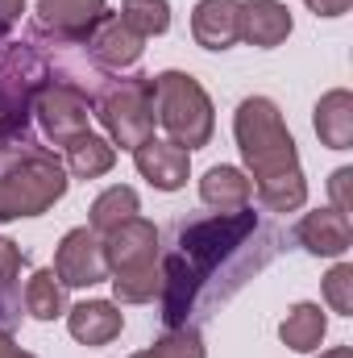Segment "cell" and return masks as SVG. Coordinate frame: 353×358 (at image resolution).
<instances>
[{"label":"cell","mask_w":353,"mask_h":358,"mask_svg":"<svg viewBox=\"0 0 353 358\" xmlns=\"http://www.w3.org/2000/svg\"><path fill=\"white\" fill-rule=\"evenodd\" d=\"M191 38L204 50H229L241 38V0H200L191 13Z\"/></svg>","instance_id":"8"},{"label":"cell","mask_w":353,"mask_h":358,"mask_svg":"<svg viewBox=\"0 0 353 358\" xmlns=\"http://www.w3.org/2000/svg\"><path fill=\"white\" fill-rule=\"evenodd\" d=\"M63 192H67V171L59 167V159L33 155L21 167H13V171L0 176V221L38 217L54 200H63Z\"/></svg>","instance_id":"3"},{"label":"cell","mask_w":353,"mask_h":358,"mask_svg":"<svg viewBox=\"0 0 353 358\" xmlns=\"http://www.w3.org/2000/svg\"><path fill=\"white\" fill-rule=\"evenodd\" d=\"M100 246H104L108 271L154 263V259H158V229H154V221H146V217H129V221H121L117 229H108Z\"/></svg>","instance_id":"6"},{"label":"cell","mask_w":353,"mask_h":358,"mask_svg":"<svg viewBox=\"0 0 353 358\" xmlns=\"http://www.w3.org/2000/svg\"><path fill=\"white\" fill-rule=\"evenodd\" d=\"M133 163L158 192H179L187 183V171H191V155L183 146H175V142H158V138L142 142L133 150Z\"/></svg>","instance_id":"9"},{"label":"cell","mask_w":353,"mask_h":358,"mask_svg":"<svg viewBox=\"0 0 353 358\" xmlns=\"http://www.w3.org/2000/svg\"><path fill=\"white\" fill-rule=\"evenodd\" d=\"M233 134H237L241 159H246L254 183H266V179L287 176V171L299 167L295 138L287 134L283 113H278L274 100H266V96L241 100V104H237V117H233Z\"/></svg>","instance_id":"1"},{"label":"cell","mask_w":353,"mask_h":358,"mask_svg":"<svg viewBox=\"0 0 353 358\" xmlns=\"http://www.w3.org/2000/svg\"><path fill=\"white\" fill-rule=\"evenodd\" d=\"M324 300H329L333 313H341V317L353 313V267L350 263H337V267L324 275Z\"/></svg>","instance_id":"25"},{"label":"cell","mask_w":353,"mask_h":358,"mask_svg":"<svg viewBox=\"0 0 353 358\" xmlns=\"http://www.w3.org/2000/svg\"><path fill=\"white\" fill-rule=\"evenodd\" d=\"M100 121L112 134V146H121V150H137L142 142H150L154 138V121H158L154 117V88H150V80L112 92L100 104Z\"/></svg>","instance_id":"4"},{"label":"cell","mask_w":353,"mask_h":358,"mask_svg":"<svg viewBox=\"0 0 353 358\" xmlns=\"http://www.w3.org/2000/svg\"><path fill=\"white\" fill-rule=\"evenodd\" d=\"M320 358H353V350L350 346H337V350H324Z\"/></svg>","instance_id":"31"},{"label":"cell","mask_w":353,"mask_h":358,"mask_svg":"<svg viewBox=\"0 0 353 358\" xmlns=\"http://www.w3.org/2000/svg\"><path fill=\"white\" fill-rule=\"evenodd\" d=\"M17 267H21V255H17V246L0 238V283H8V279L17 275Z\"/></svg>","instance_id":"27"},{"label":"cell","mask_w":353,"mask_h":358,"mask_svg":"<svg viewBox=\"0 0 353 358\" xmlns=\"http://www.w3.org/2000/svg\"><path fill=\"white\" fill-rule=\"evenodd\" d=\"M54 275L63 287H91L100 279H108V263H104V246L96 238V229H71L59 250H54Z\"/></svg>","instance_id":"5"},{"label":"cell","mask_w":353,"mask_h":358,"mask_svg":"<svg viewBox=\"0 0 353 358\" xmlns=\"http://www.w3.org/2000/svg\"><path fill=\"white\" fill-rule=\"evenodd\" d=\"M254 196V179L237 167H212L200 179V200L216 213H241Z\"/></svg>","instance_id":"14"},{"label":"cell","mask_w":353,"mask_h":358,"mask_svg":"<svg viewBox=\"0 0 353 358\" xmlns=\"http://www.w3.org/2000/svg\"><path fill=\"white\" fill-rule=\"evenodd\" d=\"M146 38H137L121 17H100L96 21V29H91V38H88V46H91V59L96 63H104V67H112V71H121V67H133L137 59H142V46Z\"/></svg>","instance_id":"10"},{"label":"cell","mask_w":353,"mask_h":358,"mask_svg":"<svg viewBox=\"0 0 353 358\" xmlns=\"http://www.w3.org/2000/svg\"><path fill=\"white\" fill-rule=\"evenodd\" d=\"M324 334H329V317H324V313H320V304H312V300L295 304V308L283 317V325H278L283 346H291V350H299V355L320 350Z\"/></svg>","instance_id":"16"},{"label":"cell","mask_w":353,"mask_h":358,"mask_svg":"<svg viewBox=\"0 0 353 358\" xmlns=\"http://www.w3.org/2000/svg\"><path fill=\"white\" fill-rule=\"evenodd\" d=\"M258 200H262L270 213H295V208L308 200V179H303L299 167L287 171V176L266 179V183H258Z\"/></svg>","instance_id":"23"},{"label":"cell","mask_w":353,"mask_h":358,"mask_svg":"<svg viewBox=\"0 0 353 358\" xmlns=\"http://www.w3.org/2000/svg\"><path fill=\"white\" fill-rule=\"evenodd\" d=\"M154 358H208L204 355V338L195 329H171L167 338L154 342Z\"/></svg>","instance_id":"24"},{"label":"cell","mask_w":353,"mask_h":358,"mask_svg":"<svg viewBox=\"0 0 353 358\" xmlns=\"http://www.w3.org/2000/svg\"><path fill=\"white\" fill-rule=\"evenodd\" d=\"M38 121L50 142L67 146L71 138L88 134V100L75 88H46L38 96Z\"/></svg>","instance_id":"7"},{"label":"cell","mask_w":353,"mask_h":358,"mask_svg":"<svg viewBox=\"0 0 353 358\" xmlns=\"http://www.w3.org/2000/svg\"><path fill=\"white\" fill-rule=\"evenodd\" d=\"M353 0H308V8L316 13V17H341V13H350Z\"/></svg>","instance_id":"28"},{"label":"cell","mask_w":353,"mask_h":358,"mask_svg":"<svg viewBox=\"0 0 353 358\" xmlns=\"http://www.w3.org/2000/svg\"><path fill=\"white\" fill-rule=\"evenodd\" d=\"M150 88H154V117H158V125L171 134V142L183 146L187 155L200 150V146H208L212 125H216V121H212V100H208V92L200 88L191 76H183V71H163V76H154Z\"/></svg>","instance_id":"2"},{"label":"cell","mask_w":353,"mask_h":358,"mask_svg":"<svg viewBox=\"0 0 353 358\" xmlns=\"http://www.w3.org/2000/svg\"><path fill=\"white\" fill-rule=\"evenodd\" d=\"M329 192H333V208H337L341 217H350V213H353V171H350V167L333 171V179H329Z\"/></svg>","instance_id":"26"},{"label":"cell","mask_w":353,"mask_h":358,"mask_svg":"<svg viewBox=\"0 0 353 358\" xmlns=\"http://www.w3.org/2000/svg\"><path fill=\"white\" fill-rule=\"evenodd\" d=\"M299 242L312 250V255H324V259H337L345 255L353 242L350 217H341L337 208H316L299 221Z\"/></svg>","instance_id":"13"},{"label":"cell","mask_w":353,"mask_h":358,"mask_svg":"<svg viewBox=\"0 0 353 358\" xmlns=\"http://www.w3.org/2000/svg\"><path fill=\"white\" fill-rule=\"evenodd\" d=\"M291 34V8L278 4V0H246L241 4V38L250 46H262L274 50L283 46Z\"/></svg>","instance_id":"11"},{"label":"cell","mask_w":353,"mask_h":358,"mask_svg":"<svg viewBox=\"0 0 353 358\" xmlns=\"http://www.w3.org/2000/svg\"><path fill=\"white\" fill-rule=\"evenodd\" d=\"M133 358H154V355H150V350H142V355H133Z\"/></svg>","instance_id":"32"},{"label":"cell","mask_w":353,"mask_h":358,"mask_svg":"<svg viewBox=\"0 0 353 358\" xmlns=\"http://www.w3.org/2000/svg\"><path fill=\"white\" fill-rule=\"evenodd\" d=\"M25 0H0V17H17Z\"/></svg>","instance_id":"30"},{"label":"cell","mask_w":353,"mask_h":358,"mask_svg":"<svg viewBox=\"0 0 353 358\" xmlns=\"http://www.w3.org/2000/svg\"><path fill=\"white\" fill-rule=\"evenodd\" d=\"M129 217H137V192L133 187H108V192H100L96 200H91V225L96 234H108V229H117L121 221H129Z\"/></svg>","instance_id":"20"},{"label":"cell","mask_w":353,"mask_h":358,"mask_svg":"<svg viewBox=\"0 0 353 358\" xmlns=\"http://www.w3.org/2000/svg\"><path fill=\"white\" fill-rule=\"evenodd\" d=\"M112 296L121 304H146V300L163 296V267H158V259L112 271Z\"/></svg>","instance_id":"18"},{"label":"cell","mask_w":353,"mask_h":358,"mask_svg":"<svg viewBox=\"0 0 353 358\" xmlns=\"http://www.w3.org/2000/svg\"><path fill=\"white\" fill-rule=\"evenodd\" d=\"M121 21L137 38H158L171 29V4L167 0H121Z\"/></svg>","instance_id":"22"},{"label":"cell","mask_w":353,"mask_h":358,"mask_svg":"<svg viewBox=\"0 0 353 358\" xmlns=\"http://www.w3.org/2000/svg\"><path fill=\"white\" fill-rule=\"evenodd\" d=\"M25 308H29V317H38V321L63 317V283H59V275L50 267H42V271L29 275V283H25Z\"/></svg>","instance_id":"21"},{"label":"cell","mask_w":353,"mask_h":358,"mask_svg":"<svg viewBox=\"0 0 353 358\" xmlns=\"http://www.w3.org/2000/svg\"><path fill=\"white\" fill-rule=\"evenodd\" d=\"M316 134L329 150H350L353 146V96L345 88L320 96L316 104Z\"/></svg>","instance_id":"15"},{"label":"cell","mask_w":353,"mask_h":358,"mask_svg":"<svg viewBox=\"0 0 353 358\" xmlns=\"http://www.w3.org/2000/svg\"><path fill=\"white\" fill-rule=\"evenodd\" d=\"M67 329H71V338L84 342V346H108V342L125 329V317H121V308L108 304V300H84V304H75V308L67 313Z\"/></svg>","instance_id":"12"},{"label":"cell","mask_w":353,"mask_h":358,"mask_svg":"<svg viewBox=\"0 0 353 358\" xmlns=\"http://www.w3.org/2000/svg\"><path fill=\"white\" fill-rule=\"evenodd\" d=\"M38 17L54 29L67 34H84L104 17V0H38Z\"/></svg>","instance_id":"19"},{"label":"cell","mask_w":353,"mask_h":358,"mask_svg":"<svg viewBox=\"0 0 353 358\" xmlns=\"http://www.w3.org/2000/svg\"><path fill=\"white\" fill-rule=\"evenodd\" d=\"M0 358H33L29 350H21V346H13V338L8 334H0Z\"/></svg>","instance_id":"29"},{"label":"cell","mask_w":353,"mask_h":358,"mask_svg":"<svg viewBox=\"0 0 353 358\" xmlns=\"http://www.w3.org/2000/svg\"><path fill=\"white\" fill-rule=\"evenodd\" d=\"M112 163H117V150H112V142L96 138L91 129L67 142V167H71V176L96 179V176H104V171H112Z\"/></svg>","instance_id":"17"}]
</instances>
